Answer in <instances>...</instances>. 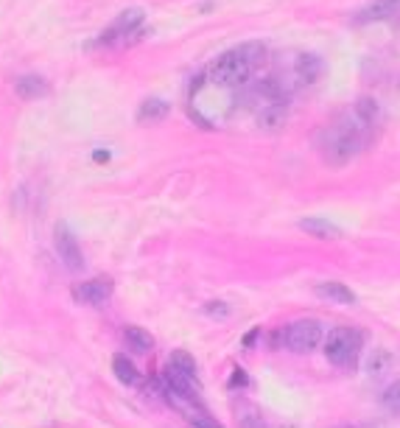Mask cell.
I'll list each match as a JSON object with an SVG mask.
<instances>
[{"label": "cell", "mask_w": 400, "mask_h": 428, "mask_svg": "<svg viewBox=\"0 0 400 428\" xmlns=\"http://www.w3.org/2000/svg\"><path fill=\"white\" fill-rule=\"evenodd\" d=\"M300 230L313 238H325V241L342 236V230H339L333 221H328V219H303V221H300Z\"/></svg>", "instance_id": "4fadbf2b"}, {"label": "cell", "mask_w": 400, "mask_h": 428, "mask_svg": "<svg viewBox=\"0 0 400 428\" xmlns=\"http://www.w3.org/2000/svg\"><path fill=\"white\" fill-rule=\"evenodd\" d=\"M241 428H264V420H261L255 412H247V415L241 417Z\"/></svg>", "instance_id": "7402d4cb"}, {"label": "cell", "mask_w": 400, "mask_h": 428, "mask_svg": "<svg viewBox=\"0 0 400 428\" xmlns=\"http://www.w3.org/2000/svg\"><path fill=\"white\" fill-rule=\"evenodd\" d=\"M361 344H364V336L356 328H333L325 341V356L330 364H336L342 370H356Z\"/></svg>", "instance_id": "7a4b0ae2"}, {"label": "cell", "mask_w": 400, "mask_h": 428, "mask_svg": "<svg viewBox=\"0 0 400 428\" xmlns=\"http://www.w3.org/2000/svg\"><path fill=\"white\" fill-rule=\"evenodd\" d=\"M367 135H369V126L356 112H347L345 118H339L336 124L322 129V135H319V148H322L325 163H330V165L350 163L361 151V146L367 143Z\"/></svg>", "instance_id": "6da1fadb"}, {"label": "cell", "mask_w": 400, "mask_h": 428, "mask_svg": "<svg viewBox=\"0 0 400 428\" xmlns=\"http://www.w3.org/2000/svg\"><path fill=\"white\" fill-rule=\"evenodd\" d=\"M395 11H400V0H372L358 11L356 23H375V20H389Z\"/></svg>", "instance_id": "ba28073f"}, {"label": "cell", "mask_w": 400, "mask_h": 428, "mask_svg": "<svg viewBox=\"0 0 400 428\" xmlns=\"http://www.w3.org/2000/svg\"><path fill=\"white\" fill-rule=\"evenodd\" d=\"M112 370H115V375H118V380H124V383H137L140 380V375H137V370H134V364L126 358V356H115L112 358Z\"/></svg>", "instance_id": "ac0fdd59"}, {"label": "cell", "mask_w": 400, "mask_h": 428, "mask_svg": "<svg viewBox=\"0 0 400 428\" xmlns=\"http://www.w3.org/2000/svg\"><path fill=\"white\" fill-rule=\"evenodd\" d=\"M319 73H322V62H319V56H313V53L300 56L297 65H294V76H297L300 84H313V82L319 79Z\"/></svg>", "instance_id": "9c48e42d"}, {"label": "cell", "mask_w": 400, "mask_h": 428, "mask_svg": "<svg viewBox=\"0 0 400 428\" xmlns=\"http://www.w3.org/2000/svg\"><path fill=\"white\" fill-rule=\"evenodd\" d=\"M14 93L20 95L23 101H34V98L48 95V84H45V79H40V76H20L14 82Z\"/></svg>", "instance_id": "30bf717a"}, {"label": "cell", "mask_w": 400, "mask_h": 428, "mask_svg": "<svg viewBox=\"0 0 400 428\" xmlns=\"http://www.w3.org/2000/svg\"><path fill=\"white\" fill-rule=\"evenodd\" d=\"M280 428H297V426H280Z\"/></svg>", "instance_id": "4316f807"}, {"label": "cell", "mask_w": 400, "mask_h": 428, "mask_svg": "<svg viewBox=\"0 0 400 428\" xmlns=\"http://www.w3.org/2000/svg\"><path fill=\"white\" fill-rule=\"evenodd\" d=\"M232 383H247V375H244V370H235V375H232Z\"/></svg>", "instance_id": "cb8c5ba5"}, {"label": "cell", "mask_w": 400, "mask_h": 428, "mask_svg": "<svg viewBox=\"0 0 400 428\" xmlns=\"http://www.w3.org/2000/svg\"><path fill=\"white\" fill-rule=\"evenodd\" d=\"M207 314H222V317H227L229 308H224V302H207Z\"/></svg>", "instance_id": "603a6c76"}, {"label": "cell", "mask_w": 400, "mask_h": 428, "mask_svg": "<svg viewBox=\"0 0 400 428\" xmlns=\"http://www.w3.org/2000/svg\"><path fill=\"white\" fill-rule=\"evenodd\" d=\"M316 294L325 297V300H333V302H342V305H353L356 302V294L347 288L345 283H336V280H328V283L316 285Z\"/></svg>", "instance_id": "8fae6325"}, {"label": "cell", "mask_w": 400, "mask_h": 428, "mask_svg": "<svg viewBox=\"0 0 400 428\" xmlns=\"http://www.w3.org/2000/svg\"><path fill=\"white\" fill-rule=\"evenodd\" d=\"M258 333H261V331H252V333H249V336H247V339H244V344H252V341H255V336H258Z\"/></svg>", "instance_id": "484cf974"}, {"label": "cell", "mask_w": 400, "mask_h": 428, "mask_svg": "<svg viewBox=\"0 0 400 428\" xmlns=\"http://www.w3.org/2000/svg\"><path fill=\"white\" fill-rule=\"evenodd\" d=\"M353 112H356L369 129H372V126L378 124V118H381V106H378V101H372V98H358Z\"/></svg>", "instance_id": "5bb4252c"}, {"label": "cell", "mask_w": 400, "mask_h": 428, "mask_svg": "<svg viewBox=\"0 0 400 428\" xmlns=\"http://www.w3.org/2000/svg\"><path fill=\"white\" fill-rule=\"evenodd\" d=\"M252 76V65L238 53V50H229L222 53L210 70H207V82L213 87H222V90H235L241 84H247V79Z\"/></svg>", "instance_id": "3957f363"}, {"label": "cell", "mask_w": 400, "mask_h": 428, "mask_svg": "<svg viewBox=\"0 0 400 428\" xmlns=\"http://www.w3.org/2000/svg\"><path fill=\"white\" fill-rule=\"evenodd\" d=\"M322 341V325L316 319H297L286 328V347L291 353H308Z\"/></svg>", "instance_id": "5b68a950"}, {"label": "cell", "mask_w": 400, "mask_h": 428, "mask_svg": "<svg viewBox=\"0 0 400 428\" xmlns=\"http://www.w3.org/2000/svg\"><path fill=\"white\" fill-rule=\"evenodd\" d=\"M143 11L140 9H126L101 37H98V45L107 48H118V45H129L134 40L143 37Z\"/></svg>", "instance_id": "277c9868"}, {"label": "cell", "mask_w": 400, "mask_h": 428, "mask_svg": "<svg viewBox=\"0 0 400 428\" xmlns=\"http://www.w3.org/2000/svg\"><path fill=\"white\" fill-rule=\"evenodd\" d=\"M392 367V353L389 350H384V347H378V350H372V356H369V364H367V370H369V375L372 378H381L387 370Z\"/></svg>", "instance_id": "2e32d148"}, {"label": "cell", "mask_w": 400, "mask_h": 428, "mask_svg": "<svg viewBox=\"0 0 400 428\" xmlns=\"http://www.w3.org/2000/svg\"><path fill=\"white\" fill-rule=\"evenodd\" d=\"M112 297V280L109 278H92L85 283L73 285V300L82 305H101Z\"/></svg>", "instance_id": "8992f818"}, {"label": "cell", "mask_w": 400, "mask_h": 428, "mask_svg": "<svg viewBox=\"0 0 400 428\" xmlns=\"http://www.w3.org/2000/svg\"><path fill=\"white\" fill-rule=\"evenodd\" d=\"M168 367H174L177 373H182V375H188V378L196 380V361H193V356H190V353H185V350H177V353H171V361H168Z\"/></svg>", "instance_id": "e0dca14e"}, {"label": "cell", "mask_w": 400, "mask_h": 428, "mask_svg": "<svg viewBox=\"0 0 400 428\" xmlns=\"http://www.w3.org/2000/svg\"><path fill=\"white\" fill-rule=\"evenodd\" d=\"M126 344L134 353H148L154 347V339H151V333L143 331V328H126Z\"/></svg>", "instance_id": "9a60e30c"}, {"label": "cell", "mask_w": 400, "mask_h": 428, "mask_svg": "<svg viewBox=\"0 0 400 428\" xmlns=\"http://www.w3.org/2000/svg\"><path fill=\"white\" fill-rule=\"evenodd\" d=\"M171 112V104L168 101H163V98H148V101H143L140 104V109H137V121L140 124H151V121H163L166 115Z\"/></svg>", "instance_id": "7c38bea8"}, {"label": "cell", "mask_w": 400, "mask_h": 428, "mask_svg": "<svg viewBox=\"0 0 400 428\" xmlns=\"http://www.w3.org/2000/svg\"><path fill=\"white\" fill-rule=\"evenodd\" d=\"M190 426H193V428H222L216 420H210L205 412H196V415L190 417Z\"/></svg>", "instance_id": "44dd1931"}, {"label": "cell", "mask_w": 400, "mask_h": 428, "mask_svg": "<svg viewBox=\"0 0 400 428\" xmlns=\"http://www.w3.org/2000/svg\"><path fill=\"white\" fill-rule=\"evenodd\" d=\"M235 50H238V53L252 65V70H255V67L264 62V56H266V48L261 45V43H244V45H238Z\"/></svg>", "instance_id": "d6986e66"}, {"label": "cell", "mask_w": 400, "mask_h": 428, "mask_svg": "<svg viewBox=\"0 0 400 428\" xmlns=\"http://www.w3.org/2000/svg\"><path fill=\"white\" fill-rule=\"evenodd\" d=\"M381 400H384V409H387V412L400 415V380H395V383L384 392V397H381Z\"/></svg>", "instance_id": "ffe728a7"}, {"label": "cell", "mask_w": 400, "mask_h": 428, "mask_svg": "<svg viewBox=\"0 0 400 428\" xmlns=\"http://www.w3.org/2000/svg\"><path fill=\"white\" fill-rule=\"evenodd\" d=\"M92 157H95V160H98V163H107V160H109V151H95V154H92Z\"/></svg>", "instance_id": "d4e9b609"}, {"label": "cell", "mask_w": 400, "mask_h": 428, "mask_svg": "<svg viewBox=\"0 0 400 428\" xmlns=\"http://www.w3.org/2000/svg\"><path fill=\"white\" fill-rule=\"evenodd\" d=\"M56 252H59V260L70 269V272H79L85 266V258H82V249H79V241L73 238V233L59 224L56 227Z\"/></svg>", "instance_id": "52a82bcc"}]
</instances>
